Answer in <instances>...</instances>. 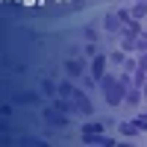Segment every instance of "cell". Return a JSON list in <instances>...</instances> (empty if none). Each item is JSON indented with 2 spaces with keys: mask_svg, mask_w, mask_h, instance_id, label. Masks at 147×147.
Here are the masks:
<instances>
[{
  "mask_svg": "<svg viewBox=\"0 0 147 147\" xmlns=\"http://www.w3.org/2000/svg\"><path fill=\"white\" fill-rule=\"evenodd\" d=\"M100 85H103V91H106V100L118 106L121 100H124V85H118L112 77H100Z\"/></svg>",
  "mask_w": 147,
  "mask_h": 147,
  "instance_id": "1",
  "label": "cell"
},
{
  "mask_svg": "<svg viewBox=\"0 0 147 147\" xmlns=\"http://www.w3.org/2000/svg\"><path fill=\"white\" fill-rule=\"evenodd\" d=\"M44 118H47V124H56V127H65L68 124V118H62L59 109H44Z\"/></svg>",
  "mask_w": 147,
  "mask_h": 147,
  "instance_id": "2",
  "label": "cell"
},
{
  "mask_svg": "<svg viewBox=\"0 0 147 147\" xmlns=\"http://www.w3.org/2000/svg\"><path fill=\"white\" fill-rule=\"evenodd\" d=\"M74 100H77V106L82 109V112H85V115H91V103H88V100H85V94H82V91H77V94H74Z\"/></svg>",
  "mask_w": 147,
  "mask_h": 147,
  "instance_id": "3",
  "label": "cell"
},
{
  "mask_svg": "<svg viewBox=\"0 0 147 147\" xmlns=\"http://www.w3.org/2000/svg\"><path fill=\"white\" fill-rule=\"evenodd\" d=\"M65 68H68L71 77H80V74H82V62H65Z\"/></svg>",
  "mask_w": 147,
  "mask_h": 147,
  "instance_id": "4",
  "label": "cell"
},
{
  "mask_svg": "<svg viewBox=\"0 0 147 147\" xmlns=\"http://www.w3.org/2000/svg\"><path fill=\"white\" fill-rule=\"evenodd\" d=\"M103 65H106V59H103V56H97V59H94V65H91V68H94V77H97V80L103 77Z\"/></svg>",
  "mask_w": 147,
  "mask_h": 147,
  "instance_id": "5",
  "label": "cell"
},
{
  "mask_svg": "<svg viewBox=\"0 0 147 147\" xmlns=\"http://www.w3.org/2000/svg\"><path fill=\"white\" fill-rule=\"evenodd\" d=\"M118 21H121L118 15H106V18H103V27H106V30H118Z\"/></svg>",
  "mask_w": 147,
  "mask_h": 147,
  "instance_id": "6",
  "label": "cell"
},
{
  "mask_svg": "<svg viewBox=\"0 0 147 147\" xmlns=\"http://www.w3.org/2000/svg\"><path fill=\"white\" fill-rule=\"evenodd\" d=\"M15 100H18V103H35V100H38V94H32V91H30V94H18Z\"/></svg>",
  "mask_w": 147,
  "mask_h": 147,
  "instance_id": "7",
  "label": "cell"
},
{
  "mask_svg": "<svg viewBox=\"0 0 147 147\" xmlns=\"http://www.w3.org/2000/svg\"><path fill=\"white\" fill-rule=\"evenodd\" d=\"M132 15H136V18H144V15H147V3H138L136 9H132Z\"/></svg>",
  "mask_w": 147,
  "mask_h": 147,
  "instance_id": "8",
  "label": "cell"
},
{
  "mask_svg": "<svg viewBox=\"0 0 147 147\" xmlns=\"http://www.w3.org/2000/svg\"><path fill=\"white\" fill-rule=\"evenodd\" d=\"M59 91H62V94H74V85H71V82H62V85H59Z\"/></svg>",
  "mask_w": 147,
  "mask_h": 147,
  "instance_id": "9",
  "label": "cell"
},
{
  "mask_svg": "<svg viewBox=\"0 0 147 147\" xmlns=\"http://www.w3.org/2000/svg\"><path fill=\"white\" fill-rule=\"evenodd\" d=\"M144 71H147V56H144V59H141V71H138V77H136V80H138V82H141V80H144Z\"/></svg>",
  "mask_w": 147,
  "mask_h": 147,
  "instance_id": "10",
  "label": "cell"
},
{
  "mask_svg": "<svg viewBox=\"0 0 147 147\" xmlns=\"http://www.w3.org/2000/svg\"><path fill=\"white\" fill-rule=\"evenodd\" d=\"M82 132H100V124H85Z\"/></svg>",
  "mask_w": 147,
  "mask_h": 147,
  "instance_id": "11",
  "label": "cell"
},
{
  "mask_svg": "<svg viewBox=\"0 0 147 147\" xmlns=\"http://www.w3.org/2000/svg\"><path fill=\"white\" fill-rule=\"evenodd\" d=\"M144 94H147V88H144Z\"/></svg>",
  "mask_w": 147,
  "mask_h": 147,
  "instance_id": "12",
  "label": "cell"
}]
</instances>
